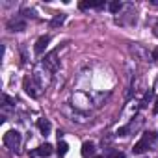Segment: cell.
Masks as SVG:
<instances>
[{"mask_svg": "<svg viewBox=\"0 0 158 158\" xmlns=\"http://www.w3.org/2000/svg\"><path fill=\"white\" fill-rule=\"evenodd\" d=\"M37 127H39V130L43 132V136H47V134L50 132V121H48V119H39V121H37Z\"/></svg>", "mask_w": 158, "mask_h": 158, "instance_id": "obj_9", "label": "cell"}, {"mask_svg": "<svg viewBox=\"0 0 158 158\" xmlns=\"http://www.w3.org/2000/svg\"><path fill=\"white\" fill-rule=\"evenodd\" d=\"M152 60H156V61H158V47L152 50Z\"/></svg>", "mask_w": 158, "mask_h": 158, "instance_id": "obj_14", "label": "cell"}, {"mask_svg": "<svg viewBox=\"0 0 158 158\" xmlns=\"http://www.w3.org/2000/svg\"><path fill=\"white\" fill-rule=\"evenodd\" d=\"M82 156L84 158H93L95 156V143L93 141H86L82 145Z\"/></svg>", "mask_w": 158, "mask_h": 158, "instance_id": "obj_8", "label": "cell"}, {"mask_svg": "<svg viewBox=\"0 0 158 158\" xmlns=\"http://www.w3.org/2000/svg\"><path fill=\"white\" fill-rule=\"evenodd\" d=\"M56 151H58V154H60V156H65V154H67V151H69V145H67L65 141H58V149H56Z\"/></svg>", "mask_w": 158, "mask_h": 158, "instance_id": "obj_11", "label": "cell"}, {"mask_svg": "<svg viewBox=\"0 0 158 158\" xmlns=\"http://www.w3.org/2000/svg\"><path fill=\"white\" fill-rule=\"evenodd\" d=\"M23 88H24V91L32 97V99H37L39 97V84L35 82V78L34 76H26L24 78V82H23Z\"/></svg>", "mask_w": 158, "mask_h": 158, "instance_id": "obj_3", "label": "cell"}, {"mask_svg": "<svg viewBox=\"0 0 158 158\" xmlns=\"http://www.w3.org/2000/svg\"><path fill=\"white\" fill-rule=\"evenodd\" d=\"M93 158H102V156H93Z\"/></svg>", "mask_w": 158, "mask_h": 158, "instance_id": "obj_17", "label": "cell"}, {"mask_svg": "<svg viewBox=\"0 0 158 158\" xmlns=\"http://www.w3.org/2000/svg\"><path fill=\"white\" fill-rule=\"evenodd\" d=\"M8 28L11 32H23V30H26V23L23 19H13V21L8 23Z\"/></svg>", "mask_w": 158, "mask_h": 158, "instance_id": "obj_7", "label": "cell"}, {"mask_svg": "<svg viewBox=\"0 0 158 158\" xmlns=\"http://www.w3.org/2000/svg\"><path fill=\"white\" fill-rule=\"evenodd\" d=\"M121 8H123V6H121V2H117V0H115V2H110V4H108V10H110L112 13H119Z\"/></svg>", "mask_w": 158, "mask_h": 158, "instance_id": "obj_12", "label": "cell"}, {"mask_svg": "<svg viewBox=\"0 0 158 158\" xmlns=\"http://www.w3.org/2000/svg\"><path fill=\"white\" fill-rule=\"evenodd\" d=\"M56 56H58V52H50V54H47L45 56V60H43V65L48 69V71H58V60H56Z\"/></svg>", "mask_w": 158, "mask_h": 158, "instance_id": "obj_4", "label": "cell"}, {"mask_svg": "<svg viewBox=\"0 0 158 158\" xmlns=\"http://www.w3.org/2000/svg\"><path fill=\"white\" fill-rule=\"evenodd\" d=\"M114 158H127V156H125V154H123V152H119V154H115V156H114Z\"/></svg>", "mask_w": 158, "mask_h": 158, "instance_id": "obj_16", "label": "cell"}, {"mask_svg": "<svg viewBox=\"0 0 158 158\" xmlns=\"http://www.w3.org/2000/svg\"><path fill=\"white\" fill-rule=\"evenodd\" d=\"M63 21H65V15H63V13H60V15H56V17L50 21V26H52V28H56V26L63 24Z\"/></svg>", "mask_w": 158, "mask_h": 158, "instance_id": "obj_10", "label": "cell"}, {"mask_svg": "<svg viewBox=\"0 0 158 158\" xmlns=\"http://www.w3.org/2000/svg\"><path fill=\"white\" fill-rule=\"evenodd\" d=\"M152 112H154V114H158V97L154 99V106H152Z\"/></svg>", "mask_w": 158, "mask_h": 158, "instance_id": "obj_13", "label": "cell"}, {"mask_svg": "<svg viewBox=\"0 0 158 158\" xmlns=\"http://www.w3.org/2000/svg\"><path fill=\"white\" fill-rule=\"evenodd\" d=\"M154 138H156V136H154V132H145V134H143V138H141V139H139V141L134 145V149H132V151H134L136 154H141V152H145V151L149 149V145L154 141Z\"/></svg>", "mask_w": 158, "mask_h": 158, "instance_id": "obj_2", "label": "cell"}, {"mask_svg": "<svg viewBox=\"0 0 158 158\" xmlns=\"http://www.w3.org/2000/svg\"><path fill=\"white\" fill-rule=\"evenodd\" d=\"M52 151H54V149H52V145H50V143H45V145H39V147H37L32 154H34V156L47 158V156H50V154H52Z\"/></svg>", "mask_w": 158, "mask_h": 158, "instance_id": "obj_5", "label": "cell"}, {"mask_svg": "<svg viewBox=\"0 0 158 158\" xmlns=\"http://www.w3.org/2000/svg\"><path fill=\"white\" fill-rule=\"evenodd\" d=\"M48 43H50V37H48V35H41V37H39V39L35 41V47H34L35 54H43Z\"/></svg>", "mask_w": 158, "mask_h": 158, "instance_id": "obj_6", "label": "cell"}, {"mask_svg": "<svg viewBox=\"0 0 158 158\" xmlns=\"http://www.w3.org/2000/svg\"><path fill=\"white\" fill-rule=\"evenodd\" d=\"M4 145L11 151H17L21 147V132L19 130H8L4 134Z\"/></svg>", "mask_w": 158, "mask_h": 158, "instance_id": "obj_1", "label": "cell"}, {"mask_svg": "<svg viewBox=\"0 0 158 158\" xmlns=\"http://www.w3.org/2000/svg\"><path fill=\"white\" fill-rule=\"evenodd\" d=\"M154 35L158 37V21H156V24H154Z\"/></svg>", "mask_w": 158, "mask_h": 158, "instance_id": "obj_15", "label": "cell"}]
</instances>
